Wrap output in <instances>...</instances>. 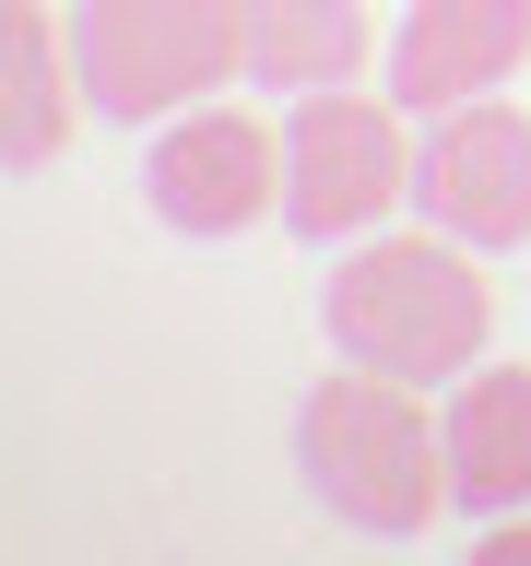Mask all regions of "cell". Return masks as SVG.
<instances>
[{"instance_id": "5", "label": "cell", "mask_w": 531, "mask_h": 566, "mask_svg": "<svg viewBox=\"0 0 531 566\" xmlns=\"http://www.w3.org/2000/svg\"><path fill=\"white\" fill-rule=\"evenodd\" d=\"M142 189L177 237H248V224L283 212V130L248 118V106H177Z\"/></svg>"}, {"instance_id": "3", "label": "cell", "mask_w": 531, "mask_h": 566, "mask_svg": "<svg viewBox=\"0 0 531 566\" xmlns=\"http://www.w3.org/2000/svg\"><path fill=\"white\" fill-rule=\"evenodd\" d=\"M402 201H414L402 106L354 95V83L295 95V118H283V224H308V237H378Z\"/></svg>"}, {"instance_id": "8", "label": "cell", "mask_w": 531, "mask_h": 566, "mask_svg": "<svg viewBox=\"0 0 531 566\" xmlns=\"http://www.w3.org/2000/svg\"><path fill=\"white\" fill-rule=\"evenodd\" d=\"M366 0H237V71L248 83H283V95H319V83H354L366 71Z\"/></svg>"}, {"instance_id": "7", "label": "cell", "mask_w": 531, "mask_h": 566, "mask_svg": "<svg viewBox=\"0 0 531 566\" xmlns=\"http://www.w3.org/2000/svg\"><path fill=\"white\" fill-rule=\"evenodd\" d=\"M531 60V0H414L389 35V95L402 106H472Z\"/></svg>"}, {"instance_id": "1", "label": "cell", "mask_w": 531, "mask_h": 566, "mask_svg": "<svg viewBox=\"0 0 531 566\" xmlns=\"http://www.w3.org/2000/svg\"><path fill=\"white\" fill-rule=\"evenodd\" d=\"M295 472L354 531H425L460 495L449 484V424H425L414 378L354 366V354H343V378H319L308 413H295Z\"/></svg>"}, {"instance_id": "2", "label": "cell", "mask_w": 531, "mask_h": 566, "mask_svg": "<svg viewBox=\"0 0 531 566\" xmlns=\"http://www.w3.org/2000/svg\"><path fill=\"white\" fill-rule=\"evenodd\" d=\"M485 331H496L485 248H460L449 224H425V237H366L343 272H331V343H343L354 366L460 378V366H485Z\"/></svg>"}, {"instance_id": "9", "label": "cell", "mask_w": 531, "mask_h": 566, "mask_svg": "<svg viewBox=\"0 0 531 566\" xmlns=\"http://www.w3.org/2000/svg\"><path fill=\"white\" fill-rule=\"evenodd\" d=\"M449 484L472 507H531V366H460Z\"/></svg>"}, {"instance_id": "4", "label": "cell", "mask_w": 531, "mask_h": 566, "mask_svg": "<svg viewBox=\"0 0 531 566\" xmlns=\"http://www.w3.org/2000/svg\"><path fill=\"white\" fill-rule=\"evenodd\" d=\"M237 83V0H83V95L106 118H177Z\"/></svg>"}, {"instance_id": "6", "label": "cell", "mask_w": 531, "mask_h": 566, "mask_svg": "<svg viewBox=\"0 0 531 566\" xmlns=\"http://www.w3.org/2000/svg\"><path fill=\"white\" fill-rule=\"evenodd\" d=\"M414 201H425V224H449L460 248H531V118L496 106V95L437 106Z\"/></svg>"}, {"instance_id": "10", "label": "cell", "mask_w": 531, "mask_h": 566, "mask_svg": "<svg viewBox=\"0 0 531 566\" xmlns=\"http://www.w3.org/2000/svg\"><path fill=\"white\" fill-rule=\"evenodd\" d=\"M83 60V48H71ZM71 60H60V35H48V0H0V71H12V106H0V154L12 166H48L71 142Z\"/></svg>"}, {"instance_id": "11", "label": "cell", "mask_w": 531, "mask_h": 566, "mask_svg": "<svg viewBox=\"0 0 531 566\" xmlns=\"http://www.w3.org/2000/svg\"><path fill=\"white\" fill-rule=\"evenodd\" d=\"M485 566H531V520H508V507H496V531H485Z\"/></svg>"}]
</instances>
